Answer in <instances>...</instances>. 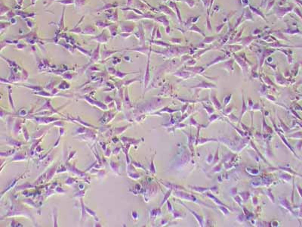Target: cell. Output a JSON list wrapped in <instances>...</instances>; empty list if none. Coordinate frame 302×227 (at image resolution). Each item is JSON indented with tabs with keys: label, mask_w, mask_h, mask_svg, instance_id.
Masks as SVG:
<instances>
[{
	"label": "cell",
	"mask_w": 302,
	"mask_h": 227,
	"mask_svg": "<svg viewBox=\"0 0 302 227\" xmlns=\"http://www.w3.org/2000/svg\"><path fill=\"white\" fill-rule=\"evenodd\" d=\"M175 195L176 196H178V197H180V198H183V199H186V200H187V201H194V202H196V203H199V204H203V205H208V204H205V203H203V202H202V201H200L196 198V197H194L193 195H189V194H187V193H184V192H175Z\"/></svg>",
	"instance_id": "obj_2"
},
{
	"label": "cell",
	"mask_w": 302,
	"mask_h": 227,
	"mask_svg": "<svg viewBox=\"0 0 302 227\" xmlns=\"http://www.w3.org/2000/svg\"><path fill=\"white\" fill-rule=\"evenodd\" d=\"M59 45H60L61 46L64 47L67 50H68L69 52H70L71 53L74 52V49H75V46H73L71 44H69L67 42H63L62 43H59Z\"/></svg>",
	"instance_id": "obj_19"
},
{
	"label": "cell",
	"mask_w": 302,
	"mask_h": 227,
	"mask_svg": "<svg viewBox=\"0 0 302 227\" xmlns=\"http://www.w3.org/2000/svg\"><path fill=\"white\" fill-rule=\"evenodd\" d=\"M100 58V44L98 43L96 49L94 50V52L91 53V58L92 61H98Z\"/></svg>",
	"instance_id": "obj_13"
},
{
	"label": "cell",
	"mask_w": 302,
	"mask_h": 227,
	"mask_svg": "<svg viewBox=\"0 0 302 227\" xmlns=\"http://www.w3.org/2000/svg\"><path fill=\"white\" fill-rule=\"evenodd\" d=\"M15 14L17 16L21 17L23 20H27V18H33L36 16V14L34 12H27V11H23L21 10H16Z\"/></svg>",
	"instance_id": "obj_5"
},
{
	"label": "cell",
	"mask_w": 302,
	"mask_h": 227,
	"mask_svg": "<svg viewBox=\"0 0 302 227\" xmlns=\"http://www.w3.org/2000/svg\"><path fill=\"white\" fill-rule=\"evenodd\" d=\"M118 18H119V15H118V11L117 10L113 11V13L108 17V19L111 20L113 22H117Z\"/></svg>",
	"instance_id": "obj_25"
},
{
	"label": "cell",
	"mask_w": 302,
	"mask_h": 227,
	"mask_svg": "<svg viewBox=\"0 0 302 227\" xmlns=\"http://www.w3.org/2000/svg\"><path fill=\"white\" fill-rule=\"evenodd\" d=\"M64 78H67V79H68V80H71V78H72V75H71V74H70V73H66V74L64 76Z\"/></svg>",
	"instance_id": "obj_45"
},
{
	"label": "cell",
	"mask_w": 302,
	"mask_h": 227,
	"mask_svg": "<svg viewBox=\"0 0 302 227\" xmlns=\"http://www.w3.org/2000/svg\"><path fill=\"white\" fill-rule=\"evenodd\" d=\"M145 18L143 15H139L137 14H135V12H129V13L125 16V20L126 21H140L141 19Z\"/></svg>",
	"instance_id": "obj_6"
},
{
	"label": "cell",
	"mask_w": 302,
	"mask_h": 227,
	"mask_svg": "<svg viewBox=\"0 0 302 227\" xmlns=\"http://www.w3.org/2000/svg\"><path fill=\"white\" fill-rule=\"evenodd\" d=\"M75 0H58V1H55L57 3H60L63 5H70L74 4Z\"/></svg>",
	"instance_id": "obj_22"
},
{
	"label": "cell",
	"mask_w": 302,
	"mask_h": 227,
	"mask_svg": "<svg viewBox=\"0 0 302 227\" xmlns=\"http://www.w3.org/2000/svg\"><path fill=\"white\" fill-rule=\"evenodd\" d=\"M119 27H120V29H121V33H133L135 25V23L127 24L125 22H120L119 23Z\"/></svg>",
	"instance_id": "obj_3"
},
{
	"label": "cell",
	"mask_w": 302,
	"mask_h": 227,
	"mask_svg": "<svg viewBox=\"0 0 302 227\" xmlns=\"http://www.w3.org/2000/svg\"><path fill=\"white\" fill-rule=\"evenodd\" d=\"M25 22H26L27 26L30 29H32L34 27V23L32 21H30V19H27V20H25Z\"/></svg>",
	"instance_id": "obj_34"
},
{
	"label": "cell",
	"mask_w": 302,
	"mask_h": 227,
	"mask_svg": "<svg viewBox=\"0 0 302 227\" xmlns=\"http://www.w3.org/2000/svg\"><path fill=\"white\" fill-rule=\"evenodd\" d=\"M133 33H120V36L122 38H128L129 36H131Z\"/></svg>",
	"instance_id": "obj_37"
},
{
	"label": "cell",
	"mask_w": 302,
	"mask_h": 227,
	"mask_svg": "<svg viewBox=\"0 0 302 227\" xmlns=\"http://www.w3.org/2000/svg\"><path fill=\"white\" fill-rule=\"evenodd\" d=\"M174 1H181V0H174Z\"/></svg>",
	"instance_id": "obj_55"
},
{
	"label": "cell",
	"mask_w": 302,
	"mask_h": 227,
	"mask_svg": "<svg viewBox=\"0 0 302 227\" xmlns=\"http://www.w3.org/2000/svg\"><path fill=\"white\" fill-rule=\"evenodd\" d=\"M107 28L109 30V33H110V36L113 38H113H115L116 36L118 33V27H117L116 25L111 24Z\"/></svg>",
	"instance_id": "obj_10"
},
{
	"label": "cell",
	"mask_w": 302,
	"mask_h": 227,
	"mask_svg": "<svg viewBox=\"0 0 302 227\" xmlns=\"http://www.w3.org/2000/svg\"><path fill=\"white\" fill-rule=\"evenodd\" d=\"M169 5L171 6L172 8H173L175 10V11H176V14H177V15H178V21L181 24V23H182V20H181V13H180L179 8H178L177 5H176V4H175V2H169Z\"/></svg>",
	"instance_id": "obj_16"
},
{
	"label": "cell",
	"mask_w": 302,
	"mask_h": 227,
	"mask_svg": "<svg viewBox=\"0 0 302 227\" xmlns=\"http://www.w3.org/2000/svg\"><path fill=\"white\" fill-rule=\"evenodd\" d=\"M150 52H151V51L148 53V61H147V70H146V73H145V75H144V86H145V87L147 86V84H148V83H149V81H150V69H149V67H150Z\"/></svg>",
	"instance_id": "obj_8"
},
{
	"label": "cell",
	"mask_w": 302,
	"mask_h": 227,
	"mask_svg": "<svg viewBox=\"0 0 302 227\" xmlns=\"http://www.w3.org/2000/svg\"><path fill=\"white\" fill-rule=\"evenodd\" d=\"M70 32L73 33H76V34H82V33H83V29L80 27H79L78 25H76L75 27L70 30Z\"/></svg>",
	"instance_id": "obj_27"
},
{
	"label": "cell",
	"mask_w": 302,
	"mask_h": 227,
	"mask_svg": "<svg viewBox=\"0 0 302 227\" xmlns=\"http://www.w3.org/2000/svg\"><path fill=\"white\" fill-rule=\"evenodd\" d=\"M127 74H128V73H122V72H120V71H117L115 75H116V77L122 79V78L125 77V76H126Z\"/></svg>",
	"instance_id": "obj_35"
},
{
	"label": "cell",
	"mask_w": 302,
	"mask_h": 227,
	"mask_svg": "<svg viewBox=\"0 0 302 227\" xmlns=\"http://www.w3.org/2000/svg\"><path fill=\"white\" fill-rule=\"evenodd\" d=\"M134 35L137 38L138 40L140 41L141 44H143L145 41V33H144V30L142 26V24H139L138 25V30L134 33Z\"/></svg>",
	"instance_id": "obj_4"
},
{
	"label": "cell",
	"mask_w": 302,
	"mask_h": 227,
	"mask_svg": "<svg viewBox=\"0 0 302 227\" xmlns=\"http://www.w3.org/2000/svg\"><path fill=\"white\" fill-rule=\"evenodd\" d=\"M181 203L182 204H183V205H184V206L185 207H187V209H188L189 211H190V212H191V213H192L193 214V215H194V217H195V218H196V219H197V221L199 222V225H200V226H203V218H202V217H200V216L199 215V214H197V213H196V212H195V211H192V210H191V209H190V208H189V207H187V206H186V205H185L184 204H183V203H182V202H181Z\"/></svg>",
	"instance_id": "obj_18"
},
{
	"label": "cell",
	"mask_w": 302,
	"mask_h": 227,
	"mask_svg": "<svg viewBox=\"0 0 302 227\" xmlns=\"http://www.w3.org/2000/svg\"><path fill=\"white\" fill-rule=\"evenodd\" d=\"M207 29L209 30V31H211V27L210 24V21H209V14H208V17H207Z\"/></svg>",
	"instance_id": "obj_40"
},
{
	"label": "cell",
	"mask_w": 302,
	"mask_h": 227,
	"mask_svg": "<svg viewBox=\"0 0 302 227\" xmlns=\"http://www.w3.org/2000/svg\"><path fill=\"white\" fill-rule=\"evenodd\" d=\"M119 52H120L119 50H108V49H104L102 51V58L103 59H106L108 57L111 56L112 55L117 53Z\"/></svg>",
	"instance_id": "obj_11"
},
{
	"label": "cell",
	"mask_w": 302,
	"mask_h": 227,
	"mask_svg": "<svg viewBox=\"0 0 302 227\" xmlns=\"http://www.w3.org/2000/svg\"><path fill=\"white\" fill-rule=\"evenodd\" d=\"M207 195L208 196H209V198H212V200L215 201V202L217 204H219L220 206H223V207H226V205H225V204H224L221 201H220L218 198H216L215 196H214V195H212L211 194H210V193H207Z\"/></svg>",
	"instance_id": "obj_28"
},
{
	"label": "cell",
	"mask_w": 302,
	"mask_h": 227,
	"mask_svg": "<svg viewBox=\"0 0 302 227\" xmlns=\"http://www.w3.org/2000/svg\"><path fill=\"white\" fill-rule=\"evenodd\" d=\"M245 18L246 19V20H251V21L253 20L252 16H251V11H249V9L245 10Z\"/></svg>",
	"instance_id": "obj_30"
},
{
	"label": "cell",
	"mask_w": 302,
	"mask_h": 227,
	"mask_svg": "<svg viewBox=\"0 0 302 227\" xmlns=\"http://www.w3.org/2000/svg\"><path fill=\"white\" fill-rule=\"evenodd\" d=\"M156 39H157V40H160V39H162V34H161V33H160V31H159V28H157V30H156Z\"/></svg>",
	"instance_id": "obj_38"
},
{
	"label": "cell",
	"mask_w": 302,
	"mask_h": 227,
	"mask_svg": "<svg viewBox=\"0 0 302 227\" xmlns=\"http://www.w3.org/2000/svg\"><path fill=\"white\" fill-rule=\"evenodd\" d=\"M54 1H55V0H49V2L48 3V5H47L46 6H47V7H48V6H49L50 5H51V4H52V2H54Z\"/></svg>",
	"instance_id": "obj_53"
},
{
	"label": "cell",
	"mask_w": 302,
	"mask_h": 227,
	"mask_svg": "<svg viewBox=\"0 0 302 227\" xmlns=\"http://www.w3.org/2000/svg\"><path fill=\"white\" fill-rule=\"evenodd\" d=\"M132 2H133V0H127L126 5H127V6H130V5H132Z\"/></svg>",
	"instance_id": "obj_50"
},
{
	"label": "cell",
	"mask_w": 302,
	"mask_h": 227,
	"mask_svg": "<svg viewBox=\"0 0 302 227\" xmlns=\"http://www.w3.org/2000/svg\"><path fill=\"white\" fill-rule=\"evenodd\" d=\"M159 8L162 12L165 13L167 15H169V16H174V13L173 12V11L165 5H160L159 6Z\"/></svg>",
	"instance_id": "obj_9"
},
{
	"label": "cell",
	"mask_w": 302,
	"mask_h": 227,
	"mask_svg": "<svg viewBox=\"0 0 302 227\" xmlns=\"http://www.w3.org/2000/svg\"><path fill=\"white\" fill-rule=\"evenodd\" d=\"M108 71H109V73H112V74H116V70H115L114 68L113 67H109L108 68Z\"/></svg>",
	"instance_id": "obj_44"
},
{
	"label": "cell",
	"mask_w": 302,
	"mask_h": 227,
	"mask_svg": "<svg viewBox=\"0 0 302 227\" xmlns=\"http://www.w3.org/2000/svg\"><path fill=\"white\" fill-rule=\"evenodd\" d=\"M185 2H186V3L190 6V8H193V6H194V5H195V2H194V0H185Z\"/></svg>",
	"instance_id": "obj_36"
},
{
	"label": "cell",
	"mask_w": 302,
	"mask_h": 227,
	"mask_svg": "<svg viewBox=\"0 0 302 227\" xmlns=\"http://www.w3.org/2000/svg\"><path fill=\"white\" fill-rule=\"evenodd\" d=\"M162 1H164V2H166V1H167V0H162Z\"/></svg>",
	"instance_id": "obj_56"
},
{
	"label": "cell",
	"mask_w": 302,
	"mask_h": 227,
	"mask_svg": "<svg viewBox=\"0 0 302 227\" xmlns=\"http://www.w3.org/2000/svg\"><path fill=\"white\" fill-rule=\"evenodd\" d=\"M156 30H157V28L155 27L154 29H153V33H152V37H151V39L152 40H153V38L155 36V33H156Z\"/></svg>",
	"instance_id": "obj_46"
},
{
	"label": "cell",
	"mask_w": 302,
	"mask_h": 227,
	"mask_svg": "<svg viewBox=\"0 0 302 227\" xmlns=\"http://www.w3.org/2000/svg\"><path fill=\"white\" fill-rule=\"evenodd\" d=\"M10 22H1L0 24V30H1V34L3 33L4 31L10 26Z\"/></svg>",
	"instance_id": "obj_24"
},
{
	"label": "cell",
	"mask_w": 302,
	"mask_h": 227,
	"mask_svg": "<svg viewBox=\"0 0 302 227\" xmlns=\"http://www.w3.org/2000/svg\"><path fill=\"white\" fill-rule=\"evenodd\" d=\"M111 167L113 168V170H116V171H118V169H119V165H117L116 163H113V162H111Z\"/></svg>",
	"instance_id": "obj_39"
},
{
	"label": "cell",
	"mask_w": 302,
	"mask_h": 227,
	"mask_svg": "<svg viewBox=\"0 0 302 227\" xmlns=\"http://www.w3.org/2000/svg\"><path fill=\"white\" fill-rule=\"evenodd\" d=\"M17 49H23V48H25L26 47V45H24V44H23V43H20V42H18L17 44Z\"/></svg>",
	"instance_id": "obj_42"
},
{
	"label": "cell",
	"mask_w": 302,
	"mask_h": 227,
	"mask_svg": "<svg viewBox=\"0 0 302 227\" xmlns=\"http://www.w3.org/2000/svg\"><path fill=\"white\" fill-rule=\"evenodd\" d=\"M190 30H192V31H196V32H197V33H200V34H202L203 36H205V34L202 32V30H201L199 28H198L196 25H193V26L190 28Z\"/></svg>",
	"instance_id": "obj_32"
},
{
	"label": "cell",
	"mask_w": 302,
	"mask_h": 227,
	"mask_svg": "<svg viewBox=\"0 0 302 227\" xmlns=\"http://www.w3.org/2000/svg\"><path fill=\"white\" fill-rule=\"evenodd\" d=\"M171 192H172V190H170V191H168V192H167V195L165 196V198H164V199H163V201H162V202L161 203V206L162 205V204H164V202L166 201H167V198L170 196V195H171Z\"/></svg>",
	"instance_id": "obj_41"
},
{
	"label": "cell",
	"mask_w": 302,
	"mask_h": 227,
	"mask_svg": "<svg viewBox=\"0 0 302 227\" xmlns=\"http://www.w3.org/2000/svg\"><path fill=\"white\" fill-rule=\"evenodd\" d=\"M64 12H65V7L63 8V11H62L60 20V22L58 24V30L59 31V32L61 30H63V29H64Z\"/></svg>",
	"instance_id": "obj_15"
},
{
	"label": "cell",
	"mask_w": 302,
	"mask_h": 227,
	"mask_svg": "<svg viewBox=\"0 0 302 227\" xmlns=\"http://www.w3.org/2000/svg\"><path fill=\"white\" fill-rule=\"evenodd\" d=\"M96 31H97V30H96V28L94 27L91 26V25H86V26H85L83 27V33H82V34H83V35H91V36H92V35H94V34L96 33Z\"/></svg>",
	"instance_id": "obj_7"
},
{
	"label": "cell",
	"mask_w": 302,
	"mask_h": 227,
	"mask_svg": "<svg viewBox=\"0 0 302 227\" xmlns=\"http://www.w3.org/2000/svg\"><path fill=\"white\" fill-rule=\"evenodd\" d=\"M154 21H156L157 23L162 24V25H164L165 27L169 26V21H168V19L166 18V16H160V17H155Z\"/></svg>",
	"instance_id": "obj_12"
},
{
	"label": "cell",
	"mask_w": 302,
	"mask_h": 227,
	"mask_svg": "<svg viewBox=\"0 0 302 227\" xmlns=\"http://www.w3.org/2000/svg\"><path fill=\"white\" fill-rule=\"evenodd\" d=\"M111 24L110 23H106L105 21H98L95 22V25L99 27V28H103L105 29L106 27H108Z\"/></svg>",
	"instance_id": "obj_21"
},
{
	"label": "cell",
	"mask_w": 302,
	"mask_h": 227,
	"mask_svg": "<svg viewBox=\"0 0 302 227\" xmlns=\"http://www.w3.org/2000/svg\"><path fill=\"white\" fill-rule=\"evenodd\" d=\"M23 129H24V130H25V138H26V140H28V138H29V135L27 134V129L25 128V127H23Z\"/></svg>",
	"instance_id": "obj_48"
},
{
	"label": "cell",
	"mask_w": 302,
	"mask_h": 227,
	"mask_svg": "<svg viewBox=\"0 0 302 227\" xmlns=\"http://www.w3.org/2000/svg\"><path fill=\"white\" fill-rule=\"evenodd\" d=\"M216 40V37H215V36L205 37V40L203 41V43H211V42H212L214 40Z\"/></svg>",
	"instance_id": "obj_31"
},
{
	"label": "cell",
	"mask_w": 302,
	"mask_h": 227,
	"mask_svg": "<svg viewBox=\"0 0 302 227\" xmlns=\"http://www.w3.org/2000/svg\"><path fill=\"white\" fill-rule=\"evenodd\" d=\"M170 41L174 42V43H181V39H174V38H172V39L170 40Z\"/></svg>",
	"instance_id": "obj_43"
},
{
	"label": "cell",
	"mask_w": 302,
	"mask_h": 227,
	"mask_svg": "<svg viewBox=\"0 0 302 227\" xmlns=\"http://www.w3.org/2000/svg\"><path fill=\"white\" fill-rule=\"evenodd\" d=\"M110 35H109L107 33L106 30H104L103 32H101L100 34H98V35H97L95 36H94V37H91V40L96 41L99 44H100V43H106V42L109 41V40H110Z\"/></svg>",
	"instance_id": "obj_1"
},
{
	"label": "cell",
	"mask_w": 302,
	"mask_h": 227,
	"mask_svg": "<svg viewBox=\"0 0 302 227\" xmlns=\"http://www.w3.org/2000/svg\"><path fill=\"white\" fill-rule=\"evenodd\" d=\"M150 43H153V44H155V45H157V46H162V47H168V46H170V45H168V44H167V43H166V42H162V41H155V40H151L150 41Z\"/></svg>",
	"instance_id": "obj_23"
},
{
	"label": "cell",
	"mask_w": 302,
	"mask_h": 227,
	"mask_svg": "<svg viewBox=\"0 0 302 227\" xmlns=\"http://www.w3.org/2000/svg\"><path fill=\"white\" fill-rule=\"evenodd\" d=\"M75 48L76 49H77L78 50H79V51L82 52V53H83L84 55H89L90 57H91V52H89V51H87V50H85V49H83V48H81V47H79V46H75Z\"/></svg>",
	"instance_id": "obj_29"
},
{
	"label": "cell",
	"mask_w": 302,
	"mask_h": 227,
	"mask_svg": "<svg viewBox=\"0 0 302 227\" xmlns=\"http://www.w3.org/2000/svg\"><path fill=\"white\" fill-rule=\"evenodd\" d=\"M16 2H17V3L20 5V6H22L23 5V0H16Z\"/></svg>",
	"instance_id": "obj_47"
},
{
	"label": "cell",
	"mask_w": 302,
	"mask_h": 227,
	"mask_svg": "<svg viewBox=\"0 0 302 227\" xmlns=\"http://www.w3.org/2000/svg\"><path fill=\"white\" fill-rule=\"evenodd\" d=\"M11 23L12 24H15V23H16V20H15V18H12V19H11Z\"/></svg>",
	"instance_id": "obj_54"
},
{
	"label": "cell",
	"mask_w": 302,
	"mask_h": 227,
	"mask_svg": "<svg viewBox=\"0 0 302 227\" xmlns=\"http://www.w3.org/2000/svg\"><path fill=\"white\" fill-rule=\"evenodd\" d=\"M11 10V8L4 5L3 2H1V4H0V16L2 17L3 15H6L8 12H9Z\"/></svg>",
	"instance_id": "obj_14"
},
{
	"label": "cell",
	"mask_w": 302,
	"mask_h": 227,
	"mask_svg": "<svg viewBox=\"0 0 302 227\" xmlns=\"http://www.w3.org/2000/svg\"><path fill=\"white\" fill-rule=\"evenodd\" d=\"M15 16H17L16 14H15V11H12L11 10L9 12H8L7 15H6V17H7V18L8 19V20H11V19H12V18H15Z\"/></svg>",
	"instance_id": "obj_33"
},
{
	"label": "cell",
	"mask_w": 302,
	"mask_h": 227,
	"mask_svg": "<svg viewBox=\"0 0 302 227\" xmlns=\"http://www.w3.org/2000/svg\"><path fill=\"white\" fill-rule=\"evenodd\" d=\"M168 210L169 211H172V205L170 204V203H169V202H168Z\"/></svg>",
	"instance_id": "obj_51"
},
{
	"label": "cell",
	"mask_w": 302,
	"mask_h": 227,
	"mask_svg": "<svg viewBox=\"0 0 302 227\" xmlns=\"http://www.w3.org/2000/svg\"><path fill=\"white\" fill-rule=\"evenodd\" d=\"M249 8L255 14H256L257 15H258V16H260V17H261L264 21H266V19H265V17H264V15H263V13L261 11H260L259 10H257V8H253L252 6H251V5H249Z\"/></svg>",
	"instance_id": "obj_26"
},
{
	"label": "cell",
	"mask_w": 302,
	"mask_h": 227,
	"mask_svg": "<svg viewBox=\"0 0 302 227\" xmlns=\"http://www.w3.org/2000/svg\"><path fill=\"white\" fill-rule=\"evenodd\" d=\"M170 30H171V28H170V27H169V26L166 27V33L167 34H168V33H170Z\"/></svg>",
	"instance_id": "obj_49"
},
{
	"label": "cell",
	"mask_w": 302,
	"mask_h": 227,
	"mask_svg": "<svg viewBox=\"0 0 302 227\" xmlns=\"http://www.w3.org/2000/svg\"><path fill=\"white\" fill-rule=\"evenodd\" d=\"M119 5V4L117 2H112V3H107L104 6H103L102 8H100V9L98 10V11H104V10H109L111 8H116L117 6Z\"/></svg>",
	"instance_id": "obj_17"
},
{
	"label": "cell",
	"mask_w": 302,
	"mask_h": 227,
	"mask_svg": "<svg viewBox=\"0 0 302 227\" xmlns=\"http://www.w3.org/2000/svg\"><path fill=\"white\" fill-rule=\"evenodd\" d=\"M242 4L244 5H249V1L248 0H242Z\"/></svg>",
	"instance_id": "obj_52"
},
{
	"label": "cell",
	"mask_w": 302,
	"mask_h": 227,
	"mask_svg": "<svg viewBox=\"0 0 302 227\" xmlns=\"http://www.w3.org/2000/svg\"><path fill=\"white\" fill-rule=\"evenodd\" d=\"M87 0H75L74 5L76 9H80L86 4Z\"/></svg>",
	"instance_id": "obj_20"
}]
</instances>
